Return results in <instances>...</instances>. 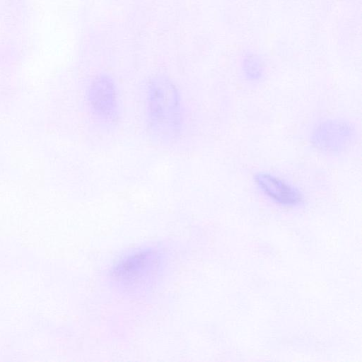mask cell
Masks as SVG:
<instances>
[{
	"mask_svg": "<svg viewBox=\"0 0 362 362\" xmlns=\"http://www.w3.org/2000/svg\"><path fill=\"white\" fill-rule=\"evenodd\" d=\"M146 110L148 127L154 136L165 142L176 139L183 123L179 91L169 79L157 77L147 86Z\"/></svg>",
	"mask_w": 362,
	"mask_h": 362,
	"instance_id": "6da1fadb",
	"label": "cell"
},
{
	"mask_svg": "<svg viewBox=\"0 0 362 362\" xmlns=\"http://www.w3.org/2000/svg\"><path fill=\"white\" fill-rule=\"evenodd\" d=\"M88 99L93 115L104 122L118 117L119 98L114 81L107 76L95 78L88 88Z\"/></svg>",
	"mask_w": 362,
	"mask_h": 362,
	"instance_id": "7a4b0ae2",
	"label": "cell"
},
{
	"mask_svg": "<svg viewBox=\"0 0 362 362\" xmlns=\"http://www.w3.org/2000/svg\"><path fill=\"white\" fill-rule=\"evenodd\" d=\"M255 181L271 199L282 205L293 206L302 200L300 191L284 180L267 173H259Z\"/></svg>",
	"mask_w": 362,
	"mask_h": 362,
	"instance_id": "3957f363",
	"label": "cell"
},
{
	"mask_svg": "<svg viewBox=\"0 0 362 362\" xmlns=\"http://www.w3.org/2000/svg\"><path fill=\"white\" fill-rule=\"evenodd\" d=\"M148 256L146 253H137L129 257L117 265L116 274L124 278H133L136 273L141 272L146 267V262L149 260Z\"/></svg>",
	"mask_w": 362,
	"mask_h": 362,
	"instance_id": "277c9868",
	"label": "cell"
}]
</instances>
